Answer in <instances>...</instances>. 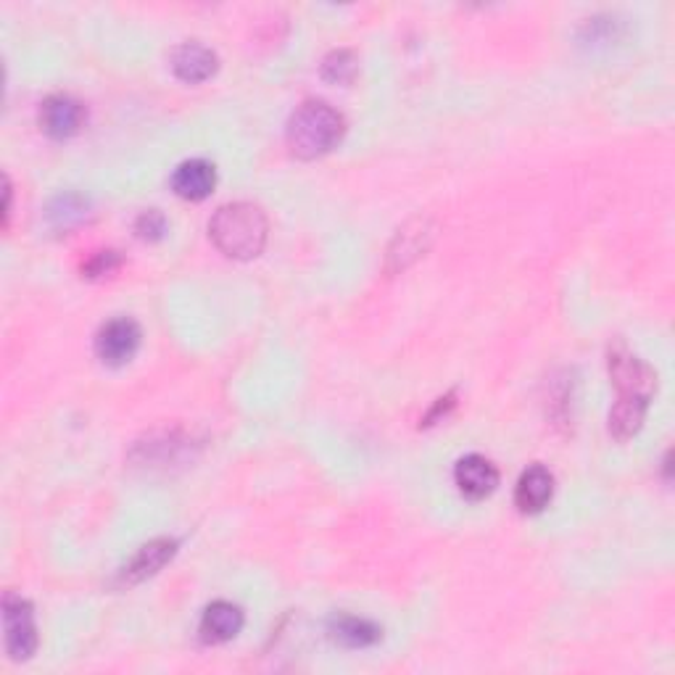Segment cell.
I'll return each instance as SVG.
<instances>
[{"label":"cell","instance_id":"5","mask_svg":"<svg viewBox=\"0 0 675 675\" xmlns=\"http://www.w3.org/2000/svg\"><path fill=\"white\" fill-rule=\"evenodd\" d=\"M140 327L135 319L130 317H116L111 319L98 330L95 336V353L103 364L109 367H122L135 357L140 349Z\"/></svg>","mask_w":675,"mask_h":675},{"label":"cell","instance_id":"1","mask_svg":"<svg viewBox=\"0 0 675 675\" xmlns=\"http://www.w3.org/2000/svg\"><path fill=\"white\" fill-rule=\"evenodd\" d=\"M267 216L259 206L246 201L225 203L209 222V238L230 259H254L267 246Z\"/></svg>","mask_w":675,"mask_h":675},{"label":"cell","instance_id":"12","mask_svg":"<svg viewBox=\"0 0 675 675\" xmlns=\"http://www.w3.org/2000/svg\"><path fill=\"white\" fill-rule=\"evenodd\" d=\"M177 552V541L175 539H156L148 541L146 547H140V552H137L133 560H130V565L122 570V583H127V586H133V583H140L150 578V575H156L159 570L167 565L169 560H172Z\"/></svg>","mask_w":675,"mask_h":675},{"label":"cell","instance_id":"14","mask_svg":"<svg viewBox=\"0 0 675 675\" xmlns=\"http://www.w3.org/2000/svg\"><path fill=\"white\" fill-rule=\"evenodd\" d=\"M428 227H425V222H415V225H406L404 230H398L396 240H393L391 251H389V261L393 270H404L406 265H412L419 254L428 248Z\"/></svg>","mask_w":675,"mask_h":675},{"label":"cell","instance_id":"9","mask_svg":"<svg viewBox=\"0 0 675 675\" xmlns=\"http://www.w3.org/2000/svg\"><path fill=\"white\" fill-rule=\"evenodd\" d=\"M244 609L233 601H214L201 618V639L206 644H225L244 631Z\"/></svg>","mask_w":675,"mask_h":675},{"label":"cell","instance_id":"8","mask_svg":"<svg viewBox=\"0 0 675 675\" xmlns=\"http://www.w3.org/2000/svg\"><path fill=\"white\" fill-rule=\"evenodd\" d=\"M554 496V475L543 464H533L515 486V504L522 515H539Z\"/></svg>","mask_w":675,"mask_h":675},{"label":"cell","instance_id":"15","mask_svg":"<svg viewBox=\"0 0 675 675\" xmlns=\"http://www.w3.org/2000/svg\"><path fill=\"white\" fill-rule=\"evenodd\" d=\"M85 214H88V201L75 193L58 195L48 209V220L56 230H69V227L80 225V222L85 220Z\"/></svg>","mask_w":675,"mask_h":675},{"label":"cell","instance_id":"18","mask_svg":"<svg viewBox=\"0 0 675 675\" xmlns=\"http://www.w3.org/2000/svg\"><path fill=\"white\" fill-rule=\"evenodd\" d=\"M120 265H122L120 254H116V251H101V254H95V257L82 267V272H85V278H106V274L114 272Z\"/></svg>","mask_w":675,"mask_h":675},{"label":"cell","instance_id":"6","mask_svg":"<svg viewBox=\"0 0 675 675\" xmlns=\"http://www.w3.org/2000/svg\"><path fill=\"white\" fill-rule=\"evenodd\" d=\"M41 130L54 140H69L85 127L88 120V111H85L82 101H77L75 95L56 93L45 98L41 106Z\"/></svg>","mask_w":675,"mask_h":675},{"label":"cell","instance_id":"10","mask_svg":"<svg viewBox=\"0 0 675 675\" xmlns=\"http://www.w3.org/2000/svg\"><path fill=\"white\" fill-rule=\"evenodd\" d=\"M216 67H220L216 54L201 43H182L172 54V69L182 82L190 85L206 82L209 77H214Z\"/></svg>","mask_w":675,"mask_h":675},{"label":"cell","instance_id":"17","mask_svg":"<svg viewBox=\"0 0 675 675\" xmlns=\"http://www.w3.org/2000/svg\"><path fill=\"white\" fill-rule=\"evenodd\" d=\"M135 230L143 240H159L164 238V233H167V216H164L159 209H148V212L137 216Z\"/></svg>","mask_w":675,"mask_h":675},{"label":"cell","instance_id":"3","mask_svg":"<svg viewBox=\"0 0 675 675\" xmlns=\"http://www.w3.org/2000/svg\"><path fill=\"white\" fill-rule=\"evenodd\" d=\"M609 378L618 389V402H631L649 406L657 389V375L649 364L633 357L626 346H612L609 349Z\"/></svg>","mask_w":675,"mask_h":675},{"label":"cell","instance_id":"7","mask_svg":"<svg viewBox=\"0 0 675 675\" xmlns=\"http://www.w3.org/2000/svg\"><path fill=\"white\" fill-rule=\"evenodd\" d=\"M454 483L462 496H468V499L473 502H481L494 494L496 486H499V470H496L494 462L486 460V457L468 454L457 462Z\"/></svg>","mask_w":675,"mask_h":675},{"label":"cell","instance_id":"11","mask_svg":"<svg viewBox=\"0 0 675 675\" xmlns=\"http://www.w3.org/2000/svg\"><path fill=\"white\" fill-rule=\"evenodd\" d=\"M216 185L214 164L203 159L182 161L172 175V190L185 201H203L212 195Z\"/></svg>","mask_w":675,"mask_h":675},{"label":"cell","instance_id":"16","mask_svg":"<svg viewBox=\"0 0 675 675\" xmlns=\"http://www.w3.org/2000/svg\"><path fill=\"white\" fill-rule=\"evenodd\" d=\"M357 56H353L351 50H333L323 61V77L327 82L336 85H349L353 77H357Z\"/></svg>","mask_w":675,"mask_h":675},{"label":"cell","instance_id":"13","mask_svg":"<svg viewBox=\"0 0 675 675\" xmlns=\"http://www.w3.org/2000/svg\"><path fill=\"white\" fill-rule=\"evenodd\" d=\"M330 639L346 649H367L378 644L383 631L372 620L357 618V615H338L330 620Z\"/></svg>","mask_w":675,"mask_h":675},{"label":"cell","instance_id":"4","mask_svg":"<svg viewBox=\"0 0 675 675\" xmlns=\"http://www.w3.org/2000/svg\"><path fill=\"white\" fill-rule=\"evenodd\" d=\"M3 628H5V652L11 654V660L24 662L37 652V622H35V609L27 599H22L19 594H5L3 596Z\"/></svg>","mask_w":675,"mask_h":675},{"label":"cell","instance_id":"2","mask_svg":"<svg viewBox=\"0 0 675 675\" xmlns=\"http://www.w3.org/2000/svg\"><path fill=\"white\" fill-rule=\"evenodd\" d=\"M344 133L346 120L330 103L306 101L288 120L285 140L293 156L310 161L338 148V143L344 140Z\"/></svg>","mask_w":675,"mask_h":675},{"label":"cell","instance_id":"19","mask_svg":"<svg viewBox=\"0 0 675 675\" xmlns=\"http://www.w3.org/2000/svg\"><path fill=\"white\" fill-rule=\"evenodd\" d=\"M451 406H454V396H446V398H438V404H436V409L430 412L428 415V419H425V425H432L436 423V417H446V412L451 409Z\"/></svg>","mask_w":675,"mask_h":675}]
</instances>
